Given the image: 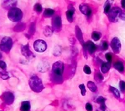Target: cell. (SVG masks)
<instances>
[{"instance_id":"obj_20","label":"cell","mask_w":125,"mask_h":111,"mask_svg":"<svg viewBox=\"0 0 125 111\" xmlns=\"http://www.w3.org/2000/svg\"><path fill=\"white\" fill-rule=\"evenodd\" d=\"M110 90H111L112 94H114L115 98H117V99H119L120 98V92L118 91V89H117L116 88L112 87V86H111V87H110Z\"/></svg>"},{"instance_id":"obj_34","label":"cell","mask_w":125,"mask_h":111,"mask_svg":"<svg viewBox=\"0 0 125 111\" xmlns=\"http://www.w3.org/2000/svg\"><path fill=\"white\" fill-rule=\"evenodd\" d=\"M102 48L104 50H107L108 49V43L107 42H104V43L102 44Z\"/></svg>"},{"instance_id":"obj_33","label":"cell","mask_w":125,"mask_h":111,"mask_svg":"<svg viewBox=\"0 0 125 111\" xmlns=\"http://www.w3.org/2000/svg\"><path fill=\"white\" fill-rule=\"evenodd\" d=\"M86 110H87V111H93V106H92V104H89V103L86 104Z\"/></svg>"},{"instance_id":"obj_16","label":"cell","mask_w":125,"mask_h":111,"mask_svg":"<svg viewBox=\"0 0 125 111\" xmlns=\"http://www.w3.org/2000/svg\"><path fill=\"white\" fill-rule=\"evenodd\" d=\"M74 14V9L72 8V9H69L66 13V16H67V19L69 22L73 21V17Z\"/></svg>"},{"instance_id":"obj_12","label":"cell","mask_w":125,"mask_h":111,"mask_svg":"<svg viewBox=\"0 0 125 111\" xmlns=\"http://www.w3.org/2000/svg\"><path fill=\"white\" fill-rule=\"evenodd\" d=\"M16 4H17V1H5L4 3H3V6L4 9H11L13 8H15L16 7Z\"/></svg>"},{"instance_id":"obj_25","label":"cell","mask_w":125,"mask_h":111,"mask_svg":"<svg viewBox=\"0 0 125 111\" xmlns=\"http://www.w3.org/2000/svg\"><path fill=\"white\" fill-rule=\"evenodd\" d=\"M34 10H35L37 13H39L43 11V8H42L41 4H39V3H36V4L34 5Z\"/></svg>"},{"instance_id":"obj_29","label":"cell","mask_w":125,"mask_h":111,"mask_svg":"<svg viewBox=\"0 0 125 111\" xmlns=\"http://www.w3.org/2000/svg\"><path fill=\"white\" fill-rule=\"evenodd\" d=\"M77 38H78V39H79V41L83 44V38H82L81 32H80V29H78V28H77Z\"/></svg>"},{"instance_id":"obj_28","label":"cell","mask_w":125,"mask_h":111,"mask_svg":"<svg viewBox=\"0 0 125 111\" xmlns=\"http://www.w3.org/2000/svg\"><path fill=\"white\" fill-rule=\"evenodd\" d=\"M119 88L122 92H125V82L124 81L119 82Z\"/></svg>"},{"instance_id":"obj_14","label":"cell","mask_w":125,"mask_h":111,"mask_svg":"<svg viewBox=\"0 0 125 111\" xmlns=\"http://www.w3.org/2000/svg\"><path fill=\"white\" fill-rule=\"evenodd\" d=\"M30 103L29 101L22 102L20 106V111H29L30 110Z\"/></svg>"},{"instance_id":"obj_27","label":"cell","mask_w":125,"mask_h":111,"mask_svg":"<svg viewBox=\"0 0 125 111\" xmlns=\"http://www.w3.org/2000/svg\"><path fill=\"white\" fill-rule=\"evenodd\" d=\"M79 89L81 90V94L83 96H84L86 94V89H85V85L84 84H80L79 85Z\"/></svg>"},{"instance_id":"obj_11","label":"cell","mask_w":125,"mask_h":111,"mask_svg":"<svg viewBox=\"0 0 125 111\" xmlns=\"http://www.w3.org/2000/svg\"><path fill=\"white\" fill-rule=\"evenodd\" d=\"M52 24H53V27L55 30H59L60 28L62 26V23H61V18L59 16H56V17L53 18V22H52Z\"/></svg>"},{"instance_id":"obj_24","label":"cell","mask_w":125,"mask_h":111,"mask_svg":"<svg viewBox=\"0 0 125 111\" xmlns=\"http://www.w3.org/2000/svg\"><path fill=\"white\" fill-rule=\"evenodd\" d=\"M44 34H45L46 36H48H48H51L52 34H53V30L50 29L49 26H47V27H46L45 30H44Z\"/></svg>"},{"instance_id":"obj_35","label":"cell","mask_w":125,"mask_h":111,"mask_svg":"<svg viewBox=\"0 0 125 111\" xmlns=\"http://www.w3.org/2000/svg\"><path fill=\"white\" fill-rule=\"evenodd\" d=\"M119 18L122 20L125 21V11L124 12H121V13H120V15H119Z\"/></svg>"},{"instance_id":"obj_15","label":"cell","mask_w":125,"mask_h":111,"mask_svg":"<svg viewBox=\"0 0 125 111\" xmlns=\"http://www.w3.org/2000/svg\"><path fill=\"white\" fill-rule=\"evenodd\" d=\"M114 67L115 69L118 70V72H124V64H123L122 62H120V61L116 62V63L114 64Z\"/></svg>"},{"instance_id":"obj_32","label":"cell","mask_w":125,"mask_h":111,"mask_svg":"<svg viewBox=\"0 0 125 111\" xmlns=\"http://www.w3.org/2000/svg\"><path fill=\"white\" fill-rule=\"evenodd\" d=\"M83 71L85 72V74H91V69H90V68L88 67V65H85L83 67Z\"/></svg>"},{"instance_id":"obj_30","label":"cell","mask_w":125,"mask_h":111,"mask_svg":"<svg viewBox=\"0 0 125 111\" xmlns=\"http://www.w3.org/2000/svg\"><path fill=\"white\" fill-rule=\"evenodd\" d=\"M96 111H109V110L107 109V107H106L105 104H102V105L100 106Z\"/></svg>"},{"instance_id":"obj_37","label":"cell","mask_w":125,"mask_h":111,"mask_svg":"<svg viewBox=\"0 0 125 111\" xmlns=\"http://www.w3.org/2000/svg\"><path fill=\"white\" fill-rule=\"evenodd\" d=\"M121 4H122V7L125 9V0H123V1L121 2Z\"/></svg>"},{"instance_id":"obj_19","label":"cell","mask_w":125,"mask_h":111,"mask_svg":"<svg viewBox=\"0 0 125 111\" xmlns=\"http://www.w3.org/2000/svg\"><path fill=\"white\" fill-rule=\"evenodd\" d=\"M54 13H55V12H54L53 9H46L44 10V17H52Z\"/></svg>"},{"instance_id":"obj_21","label":"cell","mask_w":125,"mask_h":111,"mask_svg":"<svg viewBox=\"0 0 125 111\" xmlns=\"http://www.w3.org/2000/svg\"><path fill=\"white\" fill-rule=\"evenodd\" d=\"M100 38H101V33H100V32L94 31L92 33V39H94V41H98V40H99Z\"/></svg>"},{"instance_id":"obj_2","label":"cell","mask_w":125,"mask_h":111,"mask_svg":"<svg viewBox=\"0 0 125 111\" xmlns=\"http://www.w3.org/2000/svg\"><path fill=\"white\" fill-rule=\"evenodd\" d=\"M8 18L13 22H19L23 18V12L19 8H13L9 10Z\"/></svg>"},{"instance_id":"obj_7","label":"cell","mask_w":125,"mask_h":111,"mask_svg":"<svg viewBox=\"0 0 125 111\" xmlns=\"http://www.w3.org/2000/svg\"><path fill=\"white\" fill-rule=\"evenodd\" d=\"M1 98H2V100H3V102H4L6 104H9V105L12 104L13 103V101H14V95H13V94L11 92L3 93V94H2Z\"/></svg>"},{"instance_id":"obj_10","label":"cell","mask_w":125,"mask_h":111,"mask_svg":"<svg viewBox=\"0 0 125 111\" xmlns=\"http://www.w3.org/2000/svg\"><path fill=\"white\" fill-rule=\"evenodd\" d=\"M79 9H80V11L82 12V13H83L84 15H87L88 17H89V16L92 14V9H90V7L88 4L83 3V4L80 5Z\"/></svg>"},{"instance_id":"obj_23","label":"cell","mask_w":125,"mask_h":111,"mask_svg":"<svg viewBox=\"0 0 125 111\" xmlns=\"http://www.w3.org/2000/svg\"><path fill=\"white\" fill-rule=\"evenodd\" d=\"M0 77L3 79H8L9 78V74L5 70H2V71H0Z\"/></svg>"},{"instance_id":"obj_26","label":"cell","mask_w":125,"mask_h":111,"mask_svg":"<svg viewBox=\"0 0 125 111\" xmlns=\"http://www.w3.org/2000/svg\"><path fill=\"white\" fill-rule=\"evenodd\" d=\"M105 100H106V99L104 98V97H102V96H99V97H98V98L96 99V102L98 103V104H100L101 105H102V104H104Z\"/></svg>"},{"instance_id":"obj_36","label":"cell","mask_w":125,"mask_h":111,"mask_svg":"<svg viewBox=\"0 0 125 111\" xmlns=\"http://www.w3.org/2000/svg\"><path fill=\"white\" fill-rule=\"evenodd\" d=\"M106 58H107V60L108 61V63H110L111 60H112V55H111V54H107Z\"/></svg>"},{"instance_id":"obj_5","label":"cell","mask_w":125,"mask_h":111,"mask_svg":"<svg viewBox=\"0 0 125 111\" xmlns=\"http://www.w3.org/2000/svg\"><path fill=\"white\" fill-rule=\"evenodd\" d=\"M33 48L39 53H43L47 49V44L45 43L44 40L42 39H38L34 42L33 44Z\"/></svg>"},{"instance_id":"obj_3","label":"cell","mask_w":125,"mask_h":111,"mask_svg":"<svg viewBox=\"0 0 125 111\" xmlns=\"http://www.w3.org/2000/svg\"><path fill=\"white\" fill-rule=\"evenodd\" d=\"M13 39L10 37H3L0 43V49L5 53H9L13 47Z\"/></svg>"},{"instance_id":"obj_1","label":"cell","mask_w":125,"mask_h":111,"mask_svg":"<svg viewBox=\"0 0 125 111\" xmlns=\"http://www.w3.org/2000/svg\"><path fill=\"white\" fill-rule=\"evenodd\" d=\"M29 86L33 91L36 93H39L43 89V84L42 80L36 75H33L29 78Z\"/></svg>"},{"instance_id":"obj_38","label":"cell","mask_w":125,"mask_h":111,"mask_svg":"<svg viewBox=\"0 0 125 111\" xmlns=\"http://www.w3.org/2000/svg\"><path fill=\"white\" fill-rule=\"evenodd\" d=\"M1 58H2V54H1V52H0V59H1Z\"/></svg>"},{"instance_id":"obj_6","label":"cell","mask_w":125,"mask_h":111,"mask_svg":"<svg viewBox=\"0 0 125 111\" xmlns=\"http://www.w3.org/2000/svg\"><path fill=\"white\" fill-rule=\"evenodd\" d=\"M121 9L119 8L118 7H114V8H112L111 10L109 11V13H108V17L110 21L112 22H115L118 18L119 17L120 13H121Z\"/></svg>"},{"instance_id":"obj_9","label":"cell","mask_w":125,"mask_h":111,"mask_svg":"<svg viewBox=\"0 0 125 111\" xmlns=\"http://www.w3.org/2000/svg\"><path fill=\"white\" fill-rule=\"evenodd\" d=\"M21 51H22L23 55L25 56V58H27L28 59H31V58H34L33 54L30 51V49L29 48V45H28V44H27V45H25V46H22Z\"/></svg>"},{"instance_id":"obj_4","label":"cell","mask_w":125,"mask_h":111,"mask_svg":"<svg viewBox=\"0 0 125 111\" xmlns=\"http://www.w3.org/2000/svg\"><path fill=\"white\" fill-rule=\"evenodd\" d=\"M64 70V64L62 62H56L53 64V75L57 78H61Z\"/></svg>"},{"instance_id":"obj_13","label":"cell","mask_w":125,"mask_h":111,"mask_svg":"<svg viewBox=\"0 0 125 111\" xmlns=\"http://www.w3.org/2000/svg\"><path fill=\"white\" fill-rule=\"evenodd\" d=\"M86 48L87 50L88 51V53L89 54H94V52L96 51V45L94 44V43H92L91 41L88 42V43L86 44Z\"/></svg>"},{"instance_id":"obj_22","label":"cell","mask_w":125,"mask_h":111,"mask_svg":"<svg viewBox=\"0 0 125 111\" xmlns=\"http://www.w3.org/2000/svg\"><path fill=\"white\" fill-rule=\"evenodd\" d=\"M88 89H89L90 91H92V92H96L97 91V86L94 82H92V81L88 82Z\"/></svg>"},{"instance_id":"obj_31","label":"cell","mask_w":125,"mask_h":111,"mask_svg":"<svg viewBox=\"0 0 125 111\" xmlns=\"http://www.w3.org/2000/svg\"><path fill=\"white\" fill-rule=\"evenodd\" d=\"M0 68L3 70H5L6 68H7V64H6L5 62L3 61V60H0Z\"/></svg>"},{"instance_id":"obj_8","label":"cell","mask_w":125,"mask_h":111,"mask_svg":"<svg viewBox=\"0 0 125 111\" xmlns=\"http://www.w3.org/2000/svg\"><path fill=\"white\" fill-rule=\"evenodd\" d=\"M111 47H112L113 51L115 54H118L121 49V43L118 38H114L111 41Z\"/></svg>"},{"instance_id":"obj_17","label":"cell","mask_w":125,"mask_h":111,"mask_svg":"<svg viewBox=\"0 0 125 111\" xmlns=\"http://www.w3.org/2000/svg\"><path fill=\"white\" fill-rule=\"evenodd\" d=\"M112 4H113V2L112 1H107L104 4V13L108 14L109 13V11L112 9Z\"/></svg>"},{"instance_id":"obj_18","label":"cell","mask_w":125,"mask_h":111,"mask_svg":"<svg viewBox=\"0 0 125 111\" xmlns=\"http://www.w3.org/2000/svg\"><path fill=\"white\" fill-rule=\"evenodd\" d=\"M110 69V64L109 63H103L101 65V70L103 73L106 74Z\"/></svg>"}]
</instances>
